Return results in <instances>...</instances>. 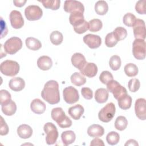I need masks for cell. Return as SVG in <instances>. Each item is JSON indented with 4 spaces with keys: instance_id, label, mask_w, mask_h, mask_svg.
Listing matches in <instances>:
<instances>
[{
    "instance_id": "cell-15",
    "label": "cell",
    "mask_w": 146,
    "mask_h": 146,
    "mask_svg": "<svg viewBox=\"0 0 146 146\" xmlns=\"http://www.w3.org/2000/svg\"><path fill=\"white\" fill-rule=\"evenodd\" d=\"M83 42L92 49L98 48L102 43L100 36L97 35L88 34L84 36Z\"/></svg>"
},
{
    "instance_id": "cell-37",
    "label": "cell",
    "mask_w": 146,
    "mask_h": 146,
    "mask_svg": "<svg viewBox=\"0 0 146 146\" xmlns=\"http://www.w3.org/2000/svg\"><path fill=\"white\" fill-rule=\"evenodd\" d=\"M112 32L118 42L124 39L127 35V30L123 27H117Z\"/></svg>"
},
{
    "instance_id": "cell-36",
    "label": "cell",
    "mask_w": 146,
    "mask_h": 146,
    "mask_svg": "<svg viewBox=\"0 0 146 146\" xmlns=\"http://www.w3.org/2000/svg\"><path fill=\"white\" fill-rule=\"evenodd\" d=\"M50 39L53 44L59 45L62 43L63 36L62 34L59 31H54L50 35Z\"/></svg>"
},
{
    "instance_id": "cell-22",
    "label": "cell",
    "mask_w": 146,
    "mask_h": 146,
    "mask_svg": "<svg viewBox=\"0 0 146 146\" xmlns=\"http://www.w3.org/2000/svg\"><path fill=\"white\" fill-rule=\"evenodd\" d=\"M70 23L74 27H77L82 25L84 21V17L83 13L80 12H75L71 13L69 17Z\"/></svg>"
},
{
    "instance_id": "cell-11",
    "label": "cell",
    "mask_w": 146,
    "mask_h": 146,
    "mask_svg": "<svg viewBox=\"0 0 146 146\" xmlns=\"http://www.w3.org/2000/svg\"><path fill=\"white\" fill-rule=\"evenodd\" d=\"M64 10L67 13H72L75 12H80L83 13L84 7L82 3L75 0L65 1L63 6Z\"/></svg>"
},
{
    "instance_id": "cell-23",
    "label": "cell",
    "mask_w": 146,
    "mask_h": 146,
    "mask_svg": "<svg viewBox=\"0 0 146 146\" xmlns=\"http://www.w3.org/2000/svg\"><path fill=\"white\" fill-rule=\"evenodd\" d=\"M84 110L80 104H76L69 108L68 112L70 116L74 120H79L83 115Z\"/></svg>"
},
{
    "instance_id": "cell-3",
    "label": "cell",
    "mask_w": 146,
    "mask_h": 146,
    "mask_svg": "<svg viewBox=\"0 0 146 146\" xmlns=\"http://www.w3.org/2000/svg\"><path fill=\"white\" fill-rule=\"evenodd\" d=\"M19 64L16 61L6 60L1 63L0 70L2 74L9 76H14L19 71Z\"/></svg>"
},
{
    "instance_id": "cell-17",
    "label": "cell",
    "mask_w": 146,
    "mask_h": 146,
    "mask_svg": "<svg viewBox=\"0 0 146 146\" xmlns=\"http://www.w3.org/2000/svg\"><path fill=\"white\" fill-rule=\"evenodd\" d=\"M9 86L14 91L19 92L22 91L25 87V80L20 77L12 78L9 83Z\"/></svg>"
},
{
    "instance_id": "cell-24",
    "label": "cell",
    "mask_w": 146,
    "mask_h": 146,
    "mask_svg": "<svg viewBox=\"0 0 146 146\" xmlns=\"http://www.w3.org/2000/svg\"><path fill=\"white\" fill-rule=\"evenodd\" d=\"M17 133L22 139H28L32 136L33 129L27 124H22L17 128Z\"/></svg>"
},
{
    "instance_id": "cell-30",
    "label": "cell",
    "mask_w": 146,
    "mask_h": 146,
    "mask_svg": "<svg viewBox=\"0 0 146 146\" xmlns=\"http://www.w3.org/2000/svg\"><path fill=\"white\" fill-rule=\"evenodd\" d=\"M132 98L128 94L122 96L117 100L119 107L124 110L129 109L132 104Z\"/></svg>"
},
{
    "instance_id": "cell-32",
    "label": "cell",
    "mask_w": 146,
    "mask_h": 146,
    "mask_svg": "<svg viewBox=\"0 0 146 146\" xmlns=\"http://www.w3.org/2000/svg\"><path fill=\"white\" fill-rule=\"evenodd\" d=\"M125 74L129 77H133L138 74V68L136 65L133 63H128L124 68Z\"/></svg>"
},
{
    "instance_id": "cell-51",
    "label": "cell",
    "mask_w": 146,
    "mask_h": 146,
    "mask_svg": "<svg viewBox=\"0 0 146 146\" xmlns=\"http://www.w3.org/2000/svg\"><path fill=\"white\" fill-rule=\"evenodd\" d=\"M124 145H134V146H138L139 144L137 142L133 139H129L128 140L126 143L124 144Z\"/></svg>"
},
{
    "instance_id": "cell-39",
    "label": "cell",
    "mask_w": 146,
    "mask_h": 146,
    "mask_svg": "<svg viewBox=\"0 0 146 146\" xmlns=\"http://www.w3.org/2000/svg\"><path fill=\"white\" fill-rule=\"evenodd\" d=\"M109 65L112 70H118L121 66L120 58L116 55L112 56L109 61Z\"/></svg>"
},
{
    "instance_id": "cell-50",
    "label": "cell",
    "mask_w": 146,
    "mask_h": 146,
    "mask_svg": "<svg viewBox=\"0 0 146 146\" xmlns=\"http://www.w3.org/2000/svg\"><path fill=\"white\" fill-rule=\"evenodd\" d=\"M26 2H27L26 0H14L13 1V3L14 5L19 7L23 6Z\"/></svg>"
},
{
    "instance_id": "cell-27",
    "label": "cell",
    "mask_w": 146,
    "mask_h": 146,
    "mask_svg": "<svg viewBox=\"0 0 146 146\" xmlns=\"http://www.w3.org/2000/svg\"><path fill=\"white\" fill-rule=\"evenodd\" d=\"M26 45L28 48L33 51H36L42 47L41 42L36 38L33 37H29L25 40Z\"/></svg>"
},
{
    "instance_id": "cell-12",
    "label": "cell",
    "mask_w": 146,
    "mask_h": 146,
    "mask_svg": "<svg viewBox=\"0 0 146 146\" xmlns=\"http://www.w3.org/2000/svg\"><path fill=\"white\" fill-rule=\"evenodd\" d=\"M133 34L136 39H145L146 36L145 25L143 20L136 19L135 25L133 26Z\"/></svg>"
},
{
    "instance_id": "cell-34",
    "label": "cell",
    "mask_w": 146,
    "mask_h": 146,
    "mask_svg": "<svg viewBox=\"0 0 146 146\" xmlns=\"http://www.w3.org/2000/svg\"><path fill=\"white\" fill-rule=\"evenodd\" d=\"M88 30L91 32H97L103 27L102 22L99 19H93L88 22Z\"/></svg>"
},
{
    "instance_id": "cell-35",
    "label": "cell",
    "mask_w": 146,
    "mask_h": 146,
    "mask_svg": "<svg viewBox=\"0 0 146 146\" xmlns=\"http://www.w3.org/2000/svg\"><path fill=\"white\" fill-rule=\"evenodd\" d=\"M128 125V121L125 117L123 116H118L115 122V127L119 131L124 130Z\"/></svg>"
},
{
    "instance_id": "cell-25",
    "label": "cell",
    "mask_w": 146,
    "mask_h": 146,
    "mask_svg": "<svg viewBox=\"0 0 146 146\" xmlns=\"http://www.w3.org/2000/svg\"><path fill=\"white\" fill-rule=\"evenodd\" d=\"M108 91L103 88H98L95 93V100L99 103H104L108 98Z\"/></svg>"
},
{
    "instance_id": "cell-46",
    "label": "cell",
    "mask_w": 146,
    "mask_h": 146,
    "mask_svg": "<svg viewBox=\"0 0 146 146\" xmlns=\"http://www.w3.org/2000/svg\"><path fill=\"white\" fill-rule=\"evenodd\" d=\"M74 30L75 33L81 34L85 33L87 30H88V23L85 21L82 25L74 27Z\"/></svg>"
},
{
    "instance_id": "cell-26",
    "label": "cell",
    "mask_w": 146,
    "mask_h": 146,
    "mask_svg": "<svg viewBox=\"0 0 146 146\" xmlns=\"http://www.w3.org/2000/svg\"><path fill=\"white\" fill-rule=\"evenodd\" d=\"M61 139L63 143L65 145H68L75 141L76 135L72 131H66L62 132L61 135Z\"/></svg>"
},
{
    "instance_id": "cell-42",
    "label": "cell",
    "mask_w": 146,
    "mask_h": 146,
    "mask_svg": "<svg viewBox=\"0 0 146 146\" xmlns=\"http://www.w3.org/2000/svg\"><path fill=\"white\" fill-rule=\"evenodd\" d=\"M117 42L118 41L114 36L113 32L107 34L105 38V44L107 47H112L115 46L117 43Z\"/></svg>"
},
{
    "instance_id": "cell-45",
    "label": "cell",
    "mask_w": 146,
    "mask_h": 146,
    "mask_svg": "<svg viewBox=\"0 0 146 146\" xmlns=\"http://www.w3.org/2000/svg\"><path fill=\"white\" fill-rule=\"evenodd\" d=\"M145 0L138 1L135 5L136 11L140 14H145Z\"/></svg>"
},
{
    "instance_id": "cell-8",
    "label": "cell",
    "mask_w": 146,
    "mask_h": 146,
    "mask_svg": "<svg viewBox=\"0 0 146 146\" xmlns=\"http://www.w3.org/2000/svg\"><path fill=\"white\" fill-rule=\"evenodd\" d=\"M132 52L134 57L138 60L145 58V42L144 39H135L132 44Z\"/></svg>"
},
{
    "instance_id": "cell-48",
    "label": "cell",
    "mask_w": 146,
    "mask_h": 146,
    "mask_svg": "<svg viewBox=\"0 0 146 146\" xmlns=\"http://www.w3.org/2000/svg\"><path fill=\"white\" fill-rule=\"evenodd\" d=\"M81 93L82 96L86 99L90 100L92 98V96H93L92 91L88 87H83L81 89Z\"/></svg>"
},
{
    "instance_id": "cell-38",
    "label": "cell",
    "mask_w": 146,
    "mask_h": 146,
    "mask_svg": "<svg viewBox=\"0 0 146 146\" xmlns=\"http://www.w3.org/2000/svg\"><path fill=\"white\" fill-rule=\"evenodd\" d=\"M120 140L119 134L115 131H111L108 133L106 136V140L108 144L113 145L117 144Z\"/></svg>"
},
{
    "instance_id": "cell-20",
    "label": "cell",
    "mask_w": 146,
    "mask_h": 146,
    "mask_svg": "<svg viewBox=\"0 0 146 146\" xmlns=\"http://www.w3.org/2000/svg\"><path fill=\"white\" fill-rule=\"evenodd\" d=\"M37 66L42 70H48L52 66V61L51 58L48 56H41L37 60Z\"/></svg>"
},
{
    "instance_id": "cell-14",
    "label": "cell",
    "mask_w": 146,
    "mask_h": 146,
    "mask_svg": "<svg viewBox=\"0 0 146 146\" xmlns=\"http://www.w3.org/2000/svg\"><path fill=\"white\" fill-rule=\"evenodd\" d=\"M145 99L144 98L137 99L135 104V111L136 116L140 120L146 119V108Z\"/></svg>"
},
{
    "instance_id": "cell-43",
    "label": "cell",
    "mask_w": 146,
    "mask_h": 146,
    "mask_svg": "<svg viewBox=\"0 0 146 146\" xmlns=\"http://www.w3.org/2000/svg\"><path fill=\"white\" fill-rule=\"evenodd\" d=\"M140 86V83L139 79L133 78L129 80L128 83V87L129 90L132 92H135L139 89Z\"/></svg>"
},
{
    "instance_id": "cell-16",
    "label": "cell",
    "mask_w": 146,
    "mask_h": 146,
    "mask_svg": "<svg viewBox=\"0 0 146 146\" xmlns=\"http://www.w3.org/2000/svg\"><path fill=\"white\" fill-rule=\"evenodd\" d=\"M80 71L82 75L88 78H92L97 74L98 67L94 63L87 62Z\"/></svg>"
},
{
    "instance_id": "cell-49",
    "label": "cell",
    "mask_w": 146,
    "mask_h": 146,
    "mask_svg": "<svg viewBox=\"0 0 146 146\" xmlns=\"http://www.w3.org/2000/svg\"><path fill=\"white\" fill-rule=\"evenodd\" d=\"M90 145L91 146H104V143L103 142V141L99 138H95L94 139H93L91 143H90Z\"/></svg>"
},
{
    "instance_id": "cell-9",
    "label": "cell",
    "mask_w": 146,
    "mask_h": 146,
    "mask_svg": "<svg viewBox=\"0 0 146 146\" xmlns=\"http://www.w3.org/2000/svg\"><path fill=\"white\" fill-rule=\"evenodd\" d=\"M25 15L29 21H36L41 18L43 15V11L37 5H30L26 7Z\"/></svg>"
},
{
    "instance_id": "cell-44",
    "label": "cell",
    "mask_w": 146,
    "mask_h": 146,
    "mask_svg": "<svg viewBox=\"0 0 146 146\" xmlns=\"http://www.w3.org/2000/svg\"><path fill=\"white\" fill-rule=\"evenodd\" d=\"M99 80L102 83L107 84L108 82L113 80V76L110 71H103L99 76Z\"/></svg>"
},
{
    "instance_id": "cell-47",
    "label": "cell",
    "mask_w": 146,
    "mask_h": 146,
    "mask_svg": "<svg viewBox=\"0 0 146 146\" xmlns=\"http://www.w3.org/2000/svg\"><path fill=\"white\" fill-rule=\"evenodd\" d=\"M9 129L7 124L4 120L2 116H1V126H0V135L1 136L6 135L9 133Z\"/></svg>"
},
{
    "instance_id": "cell-21",
    "label": "cell",
    "mask_w": 146,
    "mask_h": 146,
    "mask_svg": "<svg viewBox=\"0 0 146 146\" xmlns=\"http://www.w3.org/2000/svg\"><path fill=\"white\" fill-rule=\"evenodd\" d=\"M104 133V128L99 124H92L87 129L88 135L92 137H98L103 136Z\"/></svg>"
},
{
    "instance_id": "cell-28",
    "label": "cell",
    "mask_w": 146,
    "mask_h": 146,
    "mask_svg": "<svg viewBox=\"0 0 146 146\" xmlns=\"http://www.w3.org/2000/svg\"><path fill=\"white\" fill-rule=\"evenodd\" d=\"M70 79L71 83L76 86H82L86 82V79L83 75L78 72L73 73L71 75Z\"/></svg>"
},
{
    "instance_id": "cell-13",
    "label": "cell",
    "mask_w": 146,
    "mask_h": 146,
    "mask_svg": "<svg viewBox=\"0 0 146 146\" xmlns=\"http://www.w3.org/2000/svg\"><path fill=\"white\" fill-rule=\"evenodd\" d=\"M10 21L11 26L15 29H21L24 25V19L20 11L13 10L9 15Z\"/></svg>"
},
{
    "instance_id": "cell-7",
    "label": "cell",
    "mask_w": 146,
    "mask_h": 146,
    "mask_svg": "<svg viewBox=\"0 0 146 146\" xmlns=\"http://www.w3.org/2000/svg\"><path fill=\"white\" fill-rule=\"evenodd\" d=\"M107 88L108 91L113 94L114 98L117 100L127 94L126 88L116 80H112L108 82L107 84Z\"/></svg>"
},
{
    "instance_id": "cell-41",
    "label": "cell",
    "mask_w": 146,
    "mask_h": 146,
    "mask_svg": "<svg viewBox=\"0 0 146 146\" xmlns=\"http://www.w3.org/2000/svg\"><path fill=\"white\" fill-rule=\"evenodd\" d=\"M11 100V95L7 90H1L0 91V103L1 106L9 103Z\"/></svg>"
},
{
    "instance_id": "cell-31",
    "label": "cell",
    "mask_w": 146,
    "mask_h": 146,
    "mask_svg": "<svg viewBox=\"0 0 146 146\" xmlns=\"http://www.w3.org/2000/svg\"><path fill=\"white\" fill-rule=\"evenodd\" d=\"M17 111V105L15 103L11 100L9 103L2 106V112L7 116L13 115Z\"/></svg>"
},
{
    "instance_id": "cell-4",
    "label": "cell",
    "mask_w": 146,
    "mask_h": 146,
    "mask_svg": "<svg viewBox=\"0 0 146 146\" xmlns=\"http://www.w3.org/2000/svg\"><path fill=\"white\" fill-rule=\"evenodd\" d=\"M22 47V40L17 36L8 39L4 43L3 48L6 53L13 55L17 52Z\"/></svg>"
},
{
    "instance_id": "cell-33",
    "label": "cell",
    "mask_w": 146,
    "mask_h": 146,
    "mask_svg": "<svg viewBox=\"0 0 146 146\" xmlns=\"http://www.w3.org/2000/svg\"><path fill=\"white\" fill-rule=\"evenodd\" d=\"M43 6L46 9H50L52 10H56L60 7V0H44L39 1Z\"/></svg>"
},
{
    "instance_id": "cell-29",
    "label": "cell",
    "mask_w": 146,
    "mask_h": 146,
    "mask_svg": "<svg viewBox=\"0 0 146 146\" xmlns=\"http://www.w3.org/2000/svg\"><path fill=\"white\" fill-rule=\"evenodd\" d=\"M108 10V6L105 1H98L95 5V11L98 15H105Z\"/></svg>"
},
{
    "instance_id": "cell-19",
    "label": "cell",
    "mask_w": 146,
    "mask_h": 146,
    "mask_svg": "<svg viewBox=\"0 0 146 146\" xmlns=\"http://www.w3.org/2000/svg\"><path fill=\"white\" fill-rule=\"evenodd\" d=\"M30 108L31 111L36 114H42L44 112L46 106L45 103L39 99H34L31 104Z\"/></svg>"
},
{
    "instance_id": "cell-5",
    "label": "cell",
    "mask_w": 146,
    "mask_h": 146,
    "mask_svg": "<svg viewBox=\"0 0 146 146\" xmlns=\"http://www.w3.org/2000/svg\"><path fill=\"white\" fill-rule=\"evenodd\" d=\"M116 111L115 106L113 103L107 104L103 108H102L98 113L99 120L104 123L110 121L115 116Z\"/></svg>"
},
{
    "instance_id": "cell-10",
    "label": "cell",
    "mask_w": 146,
    "mask_h": 146,
    "mask_svg": "<svg viewBox=\"0 0 146 146\" xmlns=\"http://www.w3.org/2000/svg\"><path fill=\"white\" fill-rule=\"evenodd\" d=\"M64 101L70 104H72L79 100V95L78 90L72 86L66 87L63 91Z\"/></svg>"
},
{
    "instance_id": "cell-1",
    "label": "cell",
    "mask_w": 146,
    "mask_h": 146,
    "mask_svg": "<svg viewBox=\"0 0 146 146\" xmlns=\"http://www.w3.org/2000/svg\"><path fill=\"white\" fill-rule=\"evenodd\" d=\"M42 98L50 104H55L60 101L59 84L54 80L47 82L41 92Z\"/></svg>"
},
{
    "instance_id": "cell-6",
    "label": "cell",
    "mask_w": 146,
    "mask_h": 146,
    "mask_svg": "<svg viewBox=\"0 0 146 146\" xmlns=\"http://www.w3.org/2000/svg\"><path fill=\"white\" fill-rule=\"evenodd\" d=\"M43 129L46 133V143L48 145H52L55 144L59 135L56 126L53 123L48 122L44 125Z\"/></svg>"
},
{
    "instance_id": "cell-18",
    "label": "cell",
    "mask_w": 146,
    "mask_h": 146,
    "mask_svg": "<svg viewBox=\"0 0 146 146\" xmlns=\"http://www.w3.org/2000/svg\"><path fill=\"white\" fill-rule=\"evenodd\" d=\"M71 60L72 65L79 70H80L87 63L84 56L79 52L74 54L71 56Z\"/></svg>"
},
{
    "instance_id": "cell-2",
    "label": "cell",
    "mask_w": 146,
    "mask_h": 146,
    "mask_svg": "<svg viewBox=\"0 0 146 146\" xmlns=\"http://www.w3.org/2000/svg\"><path fill=\"white\" fill-rule=\"evenodd\" d=\"M51 116L53 120L56 121L60 128H68L72 125V121L66 115L63 109L60 107L53 108L51 112Z\"/></svg>"
},
{
    "instance_id": "cell-40",
    "label": "cell",
    "mask_w": 146,
    "mask_h": 146,
    "mask_svg": "<svg viewBox=\"0 0 146 146\" xmlns=\"http://www.w3.org/2000/svg\"><path fill=\"white\" fill-rule=\"evenodd\" d=\"M136 21V18L132 13H128L125 14L123 19L124 24L128 27H133Z\"/></svg>"
}]
</instances>
